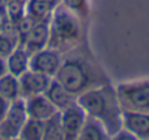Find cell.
<instances>
[{
	"label": "cell",
	"mask_w": 149,
	"mask_h": 140,
	"mask_svg": "<svg viewBox=\"0 0 149 140\" xmlns=\"http://www.w3.org/2000/svg\"><path fill=\"white\" fill-rule=\"evenodd\" d=\"M77 104L88 117L100 121L111 136L122 129V107L117 94L111 87H94L78 95Z\"/></svg>",
	"instance_id": "cell-1"
},
{
	"label": "cell",
	"mask_w": 149,
	"mask_h": 140,
	"mask_svg": "<svg viewBox=\"0 0 149 140\" xmlns=\"http://www.w3.org/2000/svg\"><path fill=\"white\" fill-rule=\"evenodd\" d=\"M54 80L74 97L99 87L93 69L81 59H67L61 64Z\"/></svg>",
	"instance_id": "cell-2"
},
{
	"label": "cell",
	"mask_w": 149,
	"mask_h": 140,
	"mask_svg": "<svg viewBox=\"0 0 149 140\" xmlns=\"http://www.w3.org/2000/svg\"><path fill=\"white\" fill-rule=\"evenodd\" d=\"M80 36V25L72 12L67 7H59L52 12L49 25V45L52 49L58 51V48H67L78 41Z\"/></svg>",
	"instance_id": "cell-3"
},
{
	"label": "cell",
	"mask_w": 149,
	"mask_h": 140,
	"mask_svg": "<svg viewBox=\"0 0 149 140\" xmlns=\"http://www.w3.org/2000/svg\"><path fill=\"white\" fill-rule=\"evenodd\" d=\"M122 111L149 113V81L122 84L116 90Z\"/></svg>",
	"instance_id": "cell-4"
},
{
	"label": "cell",
	"mask_w": 149,
	"mask_h": 140,
	"mask_svg": "<svg viewBox=\"0 0 149 140\" xmlns=\"http://www.w3.org/2000/svg\"><path fill=\"white\" fill-rule=\"evenodd\" d=\"M26 120H28V114H26L25 100L17 98L16 101H12L0 123V139L12 140L19 137V133L25 126Z\"/></svg>",
	"instance_id": "cell-5"
},
{
	"label": "cell",
	"mask_w": 149,
	"mask_h": 140,
	"mask_svg": "<svg viewBox=\"0 0 149 140\" xmlns=\"http://www.w3.org/2000/svg\"><path fill=\"white\" fill-rule=\"evenodd\" d=\"M61 55L58 51L52 48H44L42 51L35 52L31 55L29 61V69L36 71L39 74H44L49 78H54L61 67Z\"/></svg>",
	"instance_id": "cell-6"
},
{
	"label": "cell",
	"mask_w": 149,
	"mask_h": 140,
	"mask_svg": "<svg viewBox=\"0 0 149 140\" xmlns=\"http://www.w3.org/2000/svg\"><path fill=\"white\" fill-rule=\"evenodd\" d=\"M87 119V114L83 111V108L75 103L70 105L68 108L59 111V120L61 127L64 133V140H77L78 134L84 126V121Z\"/></svg>",
	"instance_id": "cell-7"
},
{
	"label": "cell",
	"mask_w": 149,
	"mask_h": 140,
	"mask_svg": "<svg viewBox=\"0 0 149 140\" xmlns=\"http://www.w3.org/2000/svg\"><path fill=\"white\" fill-rule=\"evenodd\" d=\"M52 78L39 74L36 71H26L20 78H19V84H20V97L22 98H29L33 95H39V94H45L47 88L49 87Z\"/></svg>",
	"instance_id": "cell-8"
},
{
	"label": "cell",
	"mask_w": 149,
	"mask_h": 140,
	"mask_svg": "<svg viewBox=\"0 0 149 140\" xmlns=\"http://www.w3.org/2000/svg\"><path fill=\"white\" fill-rule=\"evenodd\" d=\"M122 129L139 140H149V113L122 111Z\"/></svg>",
	"instance_id": "cell-9"
},
{
	"label": "cell",
	"mask_w": 149,
	"mask_h": 140,
	"mask_svg": "<svg viewBox=\"0 0 149 140\" xmlns=\"http://www.w3.org/2000/svg\"><path fill=\"white\" fill-rule=\"evenodd\" d=\"M23 100H25V107H26L28 119L39 120V121H47V120H49L51 117H54L58 113L55 105L45 97V94L33 95V97L23 98Z\"/></svg>",
	"instance_id": "cell-10"
},
{
	"label": "cell",
	"mask_w": 149,
	"mask_h": 140,
	"mask_svg": "<svg viewBox=\"0 0 149 140\" xmlns=\"http://www.w3.org/2000/svg\"><path fill=\"white\" fill-rule=\"evenodd\" d=\"M49 42V25L48 22H36L31 30L25 35V49L29 55L48 46Z\"/></svg>",
	"instance_id": "cell-11"
},
{
	"label": "cell",
	"mask_w": 149,
	"mask_h": 140,
	"mask_svg": "<svg viewBox=\"0 0 149 140\" xmlns=\"http://www.w3.org/2000/svg\"><path fill=\"white\" fill-rule=\"evenodd\" d=\"M29 61H31V55L26 52V49L16 46L13 49V52L6 58L7 74L16 78H20L26 71H29Z\"/></svg>",
	"instance_id": "cell-12"
},
{
	"label": "cell",
	"mask_w": 149,
	"mask_h": 140,
	"mask_svg": "<svg viewBox=\"0 0 149 140\" xmlns=\"http://www.w3.org/2000/svg\"><path fill=\"white\" fill-rule=\"evenodd\" d=\"M45 97L55 105V108L58 111H62V110H65L70 105H72V104L77 103V97L71 95L64 87H61L54 78L51 81L49 87L45 91Z\"/></svg>",
	"instance_id": "cell-13"
},
{
	"label": "cell",
	"mask_w": 149,
	"mask_h": 140,
	"mask_svg": "<svg viewBox=\"0 0 149 140\" xmlns=\"http://www.w3.org/2000/svg\"><path fill=\"white\" fill-rule=\"evenodd\" d=\"M54 12L52 0H28L26 16L33 22H48Z\"/></svg>",
	"instance_id": "cell-14"
},
{
	"label": "cell",
	"mask_w": 149,
	"mask_h": 140,
	"mask_svg": "<svg viewBox=\"0 0 149 140\" xmlns=\"http://www.w3.org/2000/svg\"><path fill=\"white\" fill-rule=\"evenodd\" d=\"M77 140H111V134L100 121L87 116Z\"/></svg>",
	"instance_id": "cell-15"
},
{
	"label": "cell",
	"mask_w": 149,
	"mask_h": 140,
	"mask_svg": "<svg viewBox=\"0 0 149 140\" xmlns=\"http://www.w3.org/2000/svg\"><path fill=\"white\" fill-rule=\"evenodd\" d=\"M0 97H3L9 103L16 101L17 98H22L19 78L10 74H4L3 77H0Z\"/></svg>",
	"instance_id": "cell-16"
},
{
	"label": "cell",
	"mask_w": 149,
	"mask_h": 140,
	"mask_svg": "<svg viewBox=\"0 0 149 140\" xmlns=\"http://www.w3.org/2000/svg\"><path fill=\"white\" fill-rule=\"evenodd\" d=\"M45 134V121L28 119L25 126L19 133L20 140H44Z\"/></svg>",
	"instance_id": "cell-17"
},
{
	"label": "cell",
	"mask_w": 149,
	"mask_h": 140,
	"mask_svg": "<svg viewBox=\"0 0 149 140\" xmlns=\"http://www.w3.org/2000/svg\"><path fill=\"white\" fill-rule=\"evenodd\" d=\"M44 140H64V133L59 120V111L45 121V134Z\"/></svg>",
	"instance_id": "cell-18"
},
{
	"label": "cell",
	"mask_w": 149,
	"mask_h": 140,
	"mask_svg": "<svg viewBox=\"0 0 149 140\" xmlns=\"http://www.w3.org/2000/svg\"><path fill=\"white\" fill-rule=\"evenodd\" d=\"M16 48V39L9 36V35H4V33H0V56L1 58H7L13 49Z\"/></svg>",
	"instance_id": "cell-19"
},
{
	"label": "cell",
	"mask_w": 149,
	"mask_h": 140,
	"mask_svg": "<svg viewBox=\"0 0 149 140\" xmlns=\"http://www.w3.org/2000/svg\"><path fill=\"white\" fill-rule=\"evenodd\" d=\"M64 6L74 15H86L87 0H62Z\"/></svg>",
	"instance_id": "cell-20"
},
{
	"label": "cell",
	"mask_w": 149,
	"mask_h": 140,
	"mask_svg": "<svg viewBox=\"0 0 149 140\" xmlns=\"http://www.w3.org/2000/svg\"><path fill=\"white\" fill-rule=\"evenodd\" d=\"M111 140H139L136 136H133L132 133L126 132L125 129H120L119 132H116L113 136H111Z\"/></svg>",
	"instance_id": "cell-21"
},
{
	"label": "cell",
	"mask_w": 149,
	"mask_h": 140,
	"mask_svg": "<svg viewBox=\"0 0 149 140\" xmlns=\"http://www.w3.org/2000/svg\"><path fill=\"white\" fill-rule=\"evenodd\" d=\"M9 104H10L9 101H6L3 97H0V123H1V120H3V117H4L7 108H9Z\"/></svg>",
	"instance_id": "cell-22"
},
{
	"label": "cell",
	"mask_w": 149,
	"mask_h": 140,
	"mask_svg": "<svg viewBox=\"0 0 149 140\" xmlns=\"http://www.w3.org/2000/svg\"><path fill=\"white\" fill-rule=\"evenodd\" d=\"M4 74H7V68H6V59L0 56V77H3Z\"/></svg>",
	"instance_id": "cell-23"
},
{
	"label": "cell",
	"mask_w": 149,
	"mask_h": 140,
	"mask_svg": "<svg viewBox=\"0 0 149 140\" xmlns=\"http://www.w3.org/2000/svg\"><path fill=\"white\" fill-rule=\"evenodd\" d=\"M6 13V0H0V16L3 17Z\"/></svg>",
	"instance_id": "cell-24"
},
{
	"label": "cell",
	"mask_w": 149,
	"mask_h": 140,
	"mask_svg": "<svg viewBox=\"0 0 149 140\" xmlns=\"http://www.w3.org/2000/svg\"><path fill=\"white\" fill-rule=\"evenodd\" d=\"M0 30H1V16H0Z\"/></svg>",
	"instance_id": "cell-25"
},
{
	"label": "cell",
	"mask_w": 149,
	"mask_h": 140,
	"mask_svg": "<svg viewBox=\"0 0 149 140\" xmlns=\"http://www.w3.org/2000/svg\"><path fill=\"white\" fill-rule=\"evenodd\" d=\"M12 140H20V139H19V137H16V139H12Z\"/></svg>",
	"instance_id": "cell-26"
},
{
	"label": "cell",
	"mask_w": 149,
	"mask_h": 140,
	"mask_svg": "<svg viewBox=\"0 0 149 140\" xmlns=\"http://www.w3.org/2000/svg\"><path fill=\"white\" fill-rule=\"evenodd\" d=\"M0 140H1V139H0Z\"/></svg>",
	"instance_id": "cell-27"
}]
</instances>
